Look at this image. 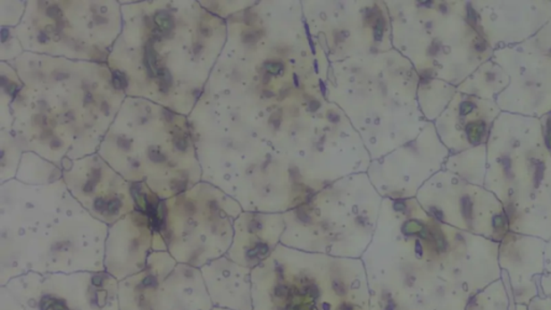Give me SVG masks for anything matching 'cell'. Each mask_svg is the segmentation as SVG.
<instances>
[{"label":"cell","instance_id":"obj_3","mask_svg":"<svg viewBox=\"0 0 551 310\" xmlns=\"http://www.w3.org/2000/svg\"><path fill=\"white\" fill-rule=\"evenodd\" d=\"M103 155L125 180L145 186L161 201L203 181L191 172L190 128L160 104L128 99L104 138Z\"/></svg>","mask_w":551,"mask_h":310},{"label":"cell","instance_id":"obj_13","mask_svg":"<svg viewBox=\"0 0 551 310\" xmlns=\"http://www.w3.org/2000/svg\"><path fill=\"white\" fill-rule=\"evenodd\" d=\"M264 230L263 215L239 214L235 221L233 243L227 256L238 264L254 270L276 249L275 245L270 243L263 235Z\"/></svg>","mask_w":551,"mask_h":310},{"label":"cell","instance_id":"obj_1","mask_svg":"<svg viewBox=\"0 0 551 310\" xmlns=\"http://www.w3.org/2000/svg\"><path fill=\"white\" fill-rule=\"evenodd\" d=\"M19 70L25 82L15 98L18 130L44 156L62 160L91 154L112 121L115 91L122 87L90 62L29 60Z\"/></svg>","mask_w":551,"mask_h":310},{"label":"cell","instance_id":"obj_14","mask_svg":"<svg viewBox=\"0 0 551 310\" xmlns=\"http://www.w3.org/2000/svg\"><path fill=\"white\" fill-rule=\"evenodd\" d=\"M0 310H25L22 305L8 290L7 287H0Z\"/></svg>","mask_w":551,"mask_h":310},{"label":"cell","instance_id":"obj_18","mask_svg":"<svg viewBox=\"0 0 551 310\" xmlns=\"http://www.w3.org/2000/svg\"><path fill=\"white\" fill-rule=\"evenodd\" d=\"M474 104L473 103H463L461 105L460 107V112L462 115H466L469 114L470 113L473 112L474 109Z\"/></svg>","mask_w":551,"mask_h":310},{"label":"cell","instance_id":"obj_16","mask_svg":"<svg viewBox=\"0 0 551 310\" xmlns=\"http://www.w3.org/2000/svg\"><path fill=\"white\" fill-rule=\"evenodd\" d=\"M462 212H463L466 219L470 220L472 218V212H473V208H472V202L469 197H464L462 198Z\"/></svg>","mask_w":551,"mask_h":310},{"label":"cell","instance_id":"obj_7","mask_svg":"<svg viewBox=\"0 0 551 310\" xmlns=\"http://www.w3.org/2000/svg\"><path fill=\"white\" fill-rule=\"evenodd\" d=\"M239 214L238 203L210 183L201 181L161 201L154 219L170 255L178 263L202 269L227 256Z\"/></svg>","mask_w":551,"mask_h":310},{"label":"cell","instance_id":"obj_19","mask_svg":"<svg viewBox=\"0 0 551 310\" xmlns=\"http://www.w3.org/2000/svg\"><path fill=\"white\" fill-rule=\"evenodd\" d=\"M543 173H544V164L543 163H539V164L537 166V171H535V181L539 183L540 180H543Z\"/></svg>","mask_w":551,"mask_h":310},{"label":"cell","instance_id":"obj_6","mask_svg":"<svg viewBox=\"0 0 551 310\" xmlns=\"http://www.w3.org/2000/svg\"><path fill=\"white\" fill-rule=\"evenodd\" d=\"M401 248L372 249L362 256L372 310H439L444 297L443 267L448 250L443 230L416 218L401 224Z\"/></svg>","mask_w":551,"mask_h":310},{"label":"cell","instance_id":"obj_20","mask_svg":"<svg viewBox=\"0 0 551 310\" xmlns=\"http://www.w3.org/2000/svg\"><path fill=\"white\" fill-rule=\"evenodd\" d=\"M468 17L472 22L476 23V14L474 9H472L471 7L468 8Z\"/></svg>","mask_w":551,"mask_h":310},{"label":"cell","instance_id":"obj_21","mask_svg":"<svg viewBox=\"0 0 551 310\" xmlns=\"http://www.w3.org/2000/svg\"><path fill=\"white\" fill-rule=\"evenodd\" d=\"M213 310H229V309H222V308H217V307H213Z\"/></svg>","mask_w":551,"mask_h":310},{"label":"cell","instance_id":"obj_5","mask_svg":"<svg viewBox=\"0 0 551 310\" xmlns=\"http://www.w3.org/2000/svg\"><path fill=\"white\" fill-rule=\"evenodd\" d=\"M108 228L71 196L35 227L19 233H0V287L30 272H106Z\"/></svg>","mask_w":551,"mask_h":310},{"label":"cell","instance_id":"obj_17","mask_svg":"<svg viewBox=\"0 0 551 310\" xmlns=\"http://www.w3.org/2000/svg\"><path fill=\"white\" fill-rule=\"evenodd\" d=\"M384 29H385V21L382 19L378 20L376 26H375V29H374V36H375L376 40L378 41L381 40L382 35H384Z\"/></svg>","mask_w":551,"mask_h":310},{"label":"cell","instance_id":"obj_9","mask_svg":"<svg viewBox=\"0 0 551 310\" xmlns=\"http://www.w3.org/2000/svg\"><path fill=\"white\" fill-rule=\"evenodd\" d=\"M4 287L25 310H120L119 281L107 272H30Z\"/></svg>","mask_w":551,"mask_h":310},{"label":"cell","instance_id":"obj_12","mask_svg":"<svg viewBox=\"0 0 551 310\" xmlns=\"http://www.w3.org/2000/svg\"><path fill=\"white\" fill-rule=\"evenodd\" d=\"M213 307L252 310V270L224 256L201 269Z\"/></svg>","mask_w":551,"mask_h":310},{"label":"cell","instance_id":"obj_2","mask_svg":"<svg viewBox=\"0 0 551 310\" xmlns=\"http://www.w3.org/2000/svg\"><path fill=\"white\" fill-rule=\"evenodd\" d=\"M129 10L125 31L112 56L121 67L115 78L130 79L145 88H154V96L172 99V108L185 104L186 96L196 99L203 88L204 39L210 29L203 26V10Z\"/></svg>","mask_w":551,"mask_h":310},{"label":"cell","instance_id":"obj_8","mask_svg":"<svg viewBox=\"0 0 551 310\" xmlns=\"http://www.w3.org/2000/svg\"><path fill=\"white\" fill-rule=\"evenodd\" d=\"M120 310H213L201 269L154 251L146 269L119 281Z\"/></svg>","mask_w":551,"mask_h":310},{"label":"cell","instance_id":"obj_15","mask_svg":"<svg viewBox=\"0 0 551 310\" xmlns=\"http://www.w3.org/2000/svg\"><path fill=\"white\" fill-rule=\"evenodd\" d=\"M466 133H468L469 138L473 144L480 143L482 136L485 134V123L476 122L471 123L466 126Z\"/></svg>","mask_w":551,"mask_h":310},{"label":"cell","instance_id":"obj_11","mask_svg":"<svg viewBox=\"0 0 551 310\" xmlns=\"http://www.w3.org/2000/svg\"><path fill=\"white\" fill-rule=\"evenodd\" d=\"M82 160L87 171L63 172L68 190L94 218L112 225L138 209L133 183L119 172H97L98 160Z\"/></svg>","mask_w":551,"mask_h":310},{"label":"cell","instance_id":"obj_10","mask_svg":"<svg viewBox=\"0 0 551 310\" xmlns=\"http://www.w3.org/2000/svg\"><path fill=\"white\" fill-rule=\"evenodd\" d=\"M154 251H167L152 210L138 209L109 225L104 271L118 281L146 269Z\"/></svg>","mask_w":551,"mask_h":310},{"label":"cell","instance_id":"obj_4","mask_svg":"<svg viewBox=\"0 0 551 310\" xmlns=\"http://www.w3.org/2000/svg\"><path fill=\"white\" fill-rule=\"evenodd\" d=\"M251 281L252 310H372L361 259L278 247Z\"/></svg>","mask_w":551,"mask_h":310}]
</instances>
